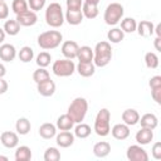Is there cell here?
Wrapping results in <instances>:
<instances>
[{
	"label": "cell",
	"instance_id": "1",
	"mask_svg": "<svg viewBox=\"0 0 161 161\" xmlns=\"http://www.w3.org/2000/svg\"><path fill=\"white\" fill-rule=\"evenodd\" d=\"M112 59V48L109 42H98L93 50V63L96 67H106Z\"/></svg>",
	"mask_w": 161,
	"mask_h": 161
},
{
	"label": "cell",
	"instance_id": "2",
	"mask_svg": "<svg viewBox=\"0 0 161 161\" xmlns=\"http://www.w3.org/2000/svg\"><path fill=\"white\" fill-rule=\"evenodd\" d=\"M62 40H63V35H62L60 31L48 30V31H44V33L39 34L38 45L44 50H50V49H55L57 47H59Z\"/></svg>",
	"mask_w": 161,
	"mask_h": 161
},
{
	"label": "cell",
	"instance_id": "3",
	"mask_svg": "<svg viewBox=\"0 0 161 161\" xmlns=\"http://www.w3.org/2000/svg\"><path fill=\"white\" fill-rule=\"evenodd\" d=\"M88 111V102L83 97H77L72 101V103L68 107V114L72 117L74 123H79L84 119Z\"/></svg>",
	"mask_w": 161,
	"mask_h": 161
},
{
	"label": "cell",
	"instance_id": "4",
	"mask_svg": "<svg viewBox=\"0 0 161 161\" xmlns=\"http://www.w3.org/2000/svg\"><path fill=\"white\" fill-rule=\"evenodd\" d=\"M109 121H111V112L107 108H101L94 119V127H93L94 132L101 137L108 136L111 132Z\"/></svg>",
	"mask_w": 161,
	"mask_h": 161
},
{
	"label": "cell",
	"instance_id": "5",
	"mask_svg": "<svg viewBox=\"0 0 161 161\" xmlns=\"http://www.w3.org/2000/svg\"><path fill=\"white\" fill-rule=\"evenodd\" d=\"M64 14L60 4L58 3H52L47 6L45 10V21L49 26L52 28H59L64 23Z\"/></svg>",
	"mask_w": 161,
	"mask_h": 161
},
{
	"label": "cell",
	"instance_id": "6",
	"mask_svg": "<svg viewBox=\"0 0 161 161\" xmlns=\"http://www.w3.org/2000/svg\"><path fill=\"white\" fill-rule=\"evenodd\" d=\"M123 13H125L123 6L119 3H111L104 10V15H103L104 23L107 25L118 24L123 18Z\"/></svg>",
	"mask_w": 161,
	"mask_h": 161
},
{
	"label": "cell",
	"instance_id": "7",
	"mask_svg": "<svg viewBox=\"0 0 161 161\" xmlns=\"http://www.w3.org/2000/svg\"><path fill=\"white\" fill-rule=\"evenodd\" d=\"M52 70L57 77H69L74 73L75 64L72 59H58L53 63Z\"/></svg>",
	"mask_w": 161,
	"mask_h": 161
},
{
	"label": "cell",
	"instance_id": "8",
	"mask_svg": "<svg viewBox=\"0 0 161 161\" xmlns=\"http://www.w3.org/2000/svg\"><path fill=\"white\" fill-rule=\"evenodd\" d=\"M126 156L130 161H147L148 160V155L146 150H143L140 145H131L126 151Z\"/></svg>",
	"mask_w": 161,
	"mask_h": 161
},
{
	"label": "cell",
	"instance_id": "9",
	"mask_svg": "<svg viewBox=\"0 0 161 161\" xmlns=\"http://www.w3.org/2000/svg\"><path fill=\"white\" fill-rule=\"evenodd\" d=\"M15 20L20 24V26H33L38 21V16H36V13L35 11L26 10L24 13L18 14Z\"/></svg>",
	"mask_w": 161,
	"mask_h": 161
},
{
	"label": "cell",
	"instance_id": "10",
	"mask_svg": "<svg viewBox=\"0 0 161 161\" xmlns=\"http://www.w3.org/2000/svg\"><path fill=\"white\" fill-rule=\"evenodd\" d=\"M78 49H79V45L77 42L74 40H67L62 44V54L67 58V59H74L77 58V54H78Z\"/></svg>",
	"mask_w": 161,
	"mask_h": 161
},
{
	"label": "cell",
	"instance_id": "11",
	"mask_svg": "<svg viewBox=\"0 0 161 161\" xmlns=\"http://www.w3.org/2000/svg\"><path fill=\"white\" fill-rule=\"evenodd\" d=\"M0 142L6 148H15L19 143V136L16 132L13 131H5L0 136Z\"/></svg>",
	"mask_w": 161,
	"mask_h": 161
},
{
	"label": "cell",
	"instance_id": "12",
	"mask_svg": "<svg viewBox=\"0 0 161 161\" xmlns=\"http://www.w3.org/2000/svg\"><path fill=\"white\" fill-rule=\"evenodd\" d=\"M55 141H57V145L59 147L67 148V147L73 145V142H74V133H72L70 131H62L60 133L55 135Z\"/></svg>",
	"mask_w": 161,
	"mask_h": 161
},
{
	"label": "cell",
	"instance_id": "13",
	"mask_svg": "<svg viewBox=\"0 0 161 161\" xmlns=\"http://www.w3.org/2000/svg\"><path fill=\"white\" fill-rule=\"evenodd\" d=\"M75 70L78 72L79 75L84 77V78H88V77H92L96 72V65L93 62H79L77 65H75Z\"/></svg>",
	"mask_w": 161,
	"mask_h": 161
},
{
	"label": "cell",
	"instance_id": "14",
	"mask_svg": "<svg viewBox=\"0 0 161 161\" xmlns=\"http://www.w3.org/2000/svg\"><path fill=\"white\" fill-rule=\"evenodd\" d=\"M38 84V92L40 96L43 97H50L55 93V83L49 78L47 80H43L40 83H36Z\"/></svg>",
	"mask_w": 161,
	"mask_h": 161
},
{
	"label": "cell",
	"instance_id": "15",
	"mask_svg": "<svg viewBox=\"0 0 161 161\" xmlns=\"http://www.w3.org/2000/svg\"><path fill=\"white\" fill-rule=\"evenodd\" d=\"M109 133H112V136L116 140H126L130 136V126H127L126 123H117L111 128Z\"/></svg>",
	"mask_w": 161,
	"mask_h": 161
},
{
	"label": "cell",
	"instance_id": "16",
	"mask_svg": "<svg viewBox=\"0 0 161 161\" xmlns=\"http://www.w3.org/2000/svg\"><path fill=\"white\" fill-rule=\"evenodd\" d=\"M16 57V49L13 44H1L0 45V59L4 62H13Z\"/></svg>",
	"mask_w": 161,
	"mask_h": 161
},
{
	"label": "cell",
	"instance_id": "17",
	"mask_svg": "<svg viewBox=\"0 0 161 161\" xmlns=\"http://www.w3.org/2000/svg\"><path fill=\"white\" fill-rule=\"evenodd\" d=\"M135 138H136L138 145H143V146L148 145L153 138V130H150V128H146V127H141L137 131Z\"/></svg>",
	"mask_w": 161,
	"mask_h": 161
},
{
	"label": "cell",
	"instance_id": "18",
	"mask_svg": "<svg viewBox=\"0 0 161 161\" xmlns=\"http://www.w3.org/2000/svg\"><path fill=\"white\" fill-rule=\"evenodd\" d=\"M123 123H126L127 126H135L138 123V119H140V113L133 109V108H127L122 112V116H121Z\"/></svg>",
	"mask_w": 161,
	"mask_h": 161
},
{
	"label": "cell",
	"instance_id": "19",
	"mask_svg": "<svg viewBox=\"0 0 161 161\" xmlns=\"http://www.w3.org/2000/svg\"><path fill=\"white\" fill-rule=\"evenodd\" d=\"M153 29H155V25L150 20H141L137 24V28H136L138 35L143 36V38H147V36L152 35L153 34Z\"/></svg>",
	"mask_w": 161,
	"mask_h": 161
},
{
	"label": "cell",
	"instance_id": "20",
	"mask_svg": "<svg viewBox=\"0 0 161 161\" xmlns=\"http://www.w3.org/2000/svg\"><path fill=\"white\" fill-rule=\"evenodd\" d=\"M39 135L44 140H50L57 135V126L50 122H45L39 127Z\"/></svg>",
	"mask_w": 161,
	"mask_h": 161
},
{
	"label": "cell",
	"instance_id": "21",
	"mask_svg": "<svg viewBox=\"0 0 161 161\" xmlns=\"http://www.w3.org/2000/svg\"><path fill=\"white\" fill-rule=\"evenodd\" d=\"M138 122L141 123V127H146L150 130H155L158 125V119L153 113H145L142 117H140Z\"/></svg>",
	"mask_w": 161,
	"mask_h": 161
},
{
	"label": "cell",
	"instance_id": "22",
	"mask_svg": "<svg viewBox=\"0 0 161 161\" xmlns=\"http://www.w3.org/2000/svg\"><path fill=\"white\" fill-rule=\"evenodd\" d=\"M83 18L84 16L82 14V10H68L67 9V13L64 15V19L70 25H79L83 21Z\"/></svg>",
	"mask_w": 161,
	"mask_h": 161
},
{
	"label": "cell",
	"instance_id": "23",
	"mask_svg": "<svg viewBox=\"0 0 161 161\" xmlns=\"http://www.w3.org/2000/svg\"><path fill=\"white\" fill-rule=\"evenodd\" d=\"M55 126L60 131H70L74 126V121L72 119V117L68 113H65V114H62V116L58 117Z\"/></svg>",
	"mask_w": 161,
	"mask_h": 161
},
{
	"label": "cell",
	"instance_id": "24",
	"mask_svg": "<svg viewBox=\"0 0 161 161\" xmlns=\"http://www.w3.org/2000/svg\"><path fill=\"white\" fill-rule=\"evenodd\" d=\"M109 152H111V145L107 141L97 142L93 146V153H94V156H97L99 158H103V157L108 156Z\"/></svg>",
	"mask_w": 161,
	"mask_h": 161
},
{
	"label": "cell",
	"instance_id": "25",
	"mask_svg": "<svg viewBox=\"0 0 161 161\" xmlns=\"http://www.w3.org/2000/svg\"><path fill=\"white\" fill-rule=\"evenodd\" d=\"M99 10H98V6L94 5V4H89V3H83L82 4V14L84 18L87 19H94L97 18Z\"/></svg>",
	"mask_w": 161,
	"mask_h": 161
},
{
	"label": "cell",
	"instance_id": "26",
	"mask_svg": "<svg viewBox=\"0 0 161 161\" xmlns=\"http://www.w3.org/2000/svg\"><path fill=\"white\" fill-rule=\"evenodd\" d=\"M30 128H31L30 121H29L28 118H25V117L19 118V119L16 121V123H15V130H16V133H18V135L25 136V135L29 133Z\"/></svg>",
	"mask_w": 161,
	"mask_h": 161
},
{
	"label": "cell",
	"instance_id": "27",
	"mask_svg": "<svg viewBox=\"0 0 161 161\" xmlns=\"http://www.w3.org/2000/svg\"><path fill=\"white\" fill-rule=\"evenodd\" d=\"M77 58L79 62H93V49L88 45L79 47Z\"/></svg>",
	"mask_w": 161,
	"mask_h": 161
},
{
	"label": "cell",
	"instance_id": "28",
	"mask_svg": "<svg viewBox=\"0 0 161 161\" xmlns=\"http://www.w3.org/2000/svg\"><path fill=\"white\" fill-rule=\"evenodd\" d=\"M31 158V151L28 146H19L15 151V161H29Z\"/></svg>",
	"mask_w": 161,
	"mask_h": 161
},
{
	"label": "cell",
	"instance_id": "29",
	"mask_svg": "<svg viewBox=\"0 0 161 161\" xmlns=\"http://www.w3.org/2000/svg\"><path fill=\"white\" fill-rule=\"evenodd\" d=\"M4 31L8 34V35H11V36H14V35H16V34H19V31H20V24L16 21V20H6L5 21V24H4Z\"/></svg>",
	"mask_w": 161,
	"mask_h": 161
},
{
	"label": "cell",
	"instance_id": "30",
	"mask_svg": "<svg viewBox=\"0 0 161 161\" xmlns=\"http://www.w3.org/2000/svg\"><path fill=\"white\" fill-rule=\"evenodd\" d=\"M123 38H125V33L122 31L121 28H113V29L108 30V33H107V39L113 44L122 42Z\"/></svg>",
	"mask_w": 161,
	"mask_h": 161
},
{
	"label": "cell",
	"instance_id": "31",
	"mask_svg": "<svg viewBox=\"0 0 161 161\" xmlns=\"http://www.w3.org/2000/svg\"><path fill=\"white\" fill-rule=\"evenodd\" d=\"M91 132H92L91 127L87 123H83V122H79L74 127V136L78 137V138H87L91 135Z\"/></svg>",
	"mask_w": 161,
	"mask_h": 161
},
{
	"label": "cell",
	"instance_id": "32",
	"mask_svg": "<svg viewBox=\"0 0 161 161\" xmlns=\"http://www.w3.org/2000/svg\"><path fill=\"white\" fill-rule=\"evenodd\" d=\"M137 21L133 18H125L121 20V29L123 33H133L136 31Z\"/></svg>",
	"mask_w": 161,
	"mask_h": 161
},
{
	"label": "cell",
	"instance_id": "33",
	"mask_svg": "<svg viewBox=\"0 0 161 161\" xmlns=\"http://www.w3.org/2000/svg\"><path fill=\"white\" fill-rule=\"evenodd\" d=\"M18 57H19V59H20L23 63H29V62L33 60V58H34V50H33L30 47L25 45V47H23V48L19 50Z\"/></svg>",
	"mask_w": 161,
	"mask_h": 161
},
{
	"label": "cell",
	"instance_id": "34",
	"mask_svg": "<svg viewBox=\"0 0 161 161\" xmlns=\"http://www.w3.org/2000/svg\"><path fill=\"white\" fill-rule=\"evenodd\" d=\"M145 64L150 69H156L158 67V57L153 52H147L145 54Z\"/></svg>",
	"mask_w": 161,
	"mask_h": 161
},
{
	"label": "cell",
	"instance_id": "35",
	"mask_svg": "<svg viewBox=\"0 0 161 161\" xmlns=\"http://www.w3.org/2000/svg\"><path fill=\"white\" fill-rule=\"evenodd\" d=\"M50 78V74H49V72L45 69V68H42V67H39L36 70H34V73H33V80L35 82V83H40V82H43V80H47V79H49Z\"/></svg>",
	"mask_w": 161,
	"mask_h": 161
},
{
	"label": "cell",
	"instance_id": "36",
	"mask_svg": "<svg viewBox=\"0 0 161 161\" xmlns=\"http://www.w3.org/2000/svg\"><path fill=\"white\" fill-rule=\"evenodd\" d=\"M60 160V152L57 147H48L44 152V161H58Z\"/></svg>",
	"mask_w": 161,
	"mask_h": 161
},
{
	"label": "cell",
	"instance_id": "37",
	"mask_svg": "<svg viewBox=\"0 0 161 161\" xmlns=\"http://www.w3.org/2000/svg\"><path fill=\"white\" fill-rule=\"evenodd\" d=\"M50 60H52V57L48 52H40L38 55H36V64L38 67H42V68H45L50 64Z\"/></svg>",
	"mask_w": 161,
	"mask_h": 161
},
{
	"label": "cell",
	"instance_id": "38",
	"mask_svg": "<svg viewBox=\"0 0 161 161\" xmlns=\"http://www.w3.org/2000/svg\"><path fill=\"white\" fill-rule=\"evenodd\" d=\"M11 9L16 15L20 14V13H24V11L29 10L28 9V1H25V0H13Z\"/></svg>",
	"mask_w": 161,
	"mask_h": 161
},
{
	"label": "cell",
	"instance_id": "39",
	"mask_svg": "<svg viewBox=\"0 0 161 161\" xmlns=\"http://www.w3.org/2000/svg\"><path fill=\"white\" fill-rule=\"evenodd\" d=\"M45 1L47 0H28V6L30 8V10L36 13V11H39L44 8Z\"/></svg>",
	"mask_w": 161,
	"mask_h": 161
},
{
	"label": "cell",
	"instance_id": "40",
	"mask_svg": "<svg viewBox=\"0 0 161 161\" xmlns=\"http://www.w3.org/2000/svg\"><path fill=\"white\" fill-rule=\"evenodd\" d=\"M83 0H67V9L68 10H82Z\"/></svg>",
	"mask_w": 161,
	"mask_h": 161
},
{
	"label": "cell",
	"instance_id": "41",
	"mask_svg": "<svg viewBox=\"0 0 161 161\" xmlns=\"http://www.w3.org/2000/svg\"><path fill=\"white\" fill-rule=\"evenodd\" d=\"M9 16V6L4 0H0V20H5Z\"/></svg>",
	"mask_w": 161,
	"mask_h": 161
},
{
	"label": "cell",
	"instance_id": "42",
	"mask_svg": "<svg viewBox=\"0 0 161 161\" xmlns=\"http://www.w3.org/2000/svg\"><path fill=\"white\" fill-rule=\"evenodd\" d=\"M151 153L153 156L155 160H160L161 158V142H155L152 148H151Z\"/></svg>",
	"mask_w": 161,
	"mask_h": 161
},
{
	"label": "cell",
	"instance_id": "43",
	"mask_svg": "<svg viewBox=\"0 0 161 161\" xmlns=\"http://www.w3.org/2000/svg\"><path fill=\"white\" fill-rule=\"evenodd\" d=\"M151 97L152 99L160 104L161 103V87H156V88H151Z\"/></svg>",
	"mask_w": 161,
	"mask_h": 161
},
{
	"label": "cell",
	"instance_id": "44",
	"mask_svg": "<svg viewBox=\"0 0 161 161\" xmlns=\"http://www.w3.org/2000/svg\"><path fill=\"white\" fill-rule=\"evenodd\" d=\"M150 88H156V87H161V75H155L150 79L148 82Z\"/></svg>",
	"mask_w": 161,
	"mask_h": 161
},
{
	"label": "cell",
	"instance_id": "45",
	"mask_svg": "<svg viewBox=\"0 0 161 161\" xmlns=\"http://www.w3.org/2000/svg\"><path fill=\"white\" fill-rule=\"evenodd\" d=\"M8 82L4 78H0V94H4L8 91Z\"/></svg>",
	"mask_w": 161,
	"mask_h": 161
},
{
	"label": "cell",
	"instance_id": "46",
	"mask_svg": "<svg viewBox=\"0 0 161 161\" xmlns=\"http://www.w3.org/2000/svg\"><path fill=\"white\" fill-rule=\"evenodd\" d=\"M160 43H161V36H156V39H155V48H156V50H158V52H161V45H160Z\"/></svg>",
	"mask_w": 161,
	"mask_h": 161
},
{
	"label": "cell",
	"instance_id": "47",
	"mask_svg": "<svg viewBox=\"0 0 161 161\" xmlns=\"http://www.w3.org/2000/svg\"><path fill=\"white\" fill-rule=\"evenodd\" d=\"M5 74H6V68L3 63H0V78H4Z\"/></svg>",
	"mask_w": 161,
	"mask_h": 161
},
{
	"label": "cell",
	"instance_id": "48",
	"mask_svg": "<svg viewBox=\"0 0 161 161\" xmlns=\"http://www.w3.org/2000/svg\"><path fill=\"white\" fill-rule=\"evenodd\" d=\"M153 33H156L157 36H161V24H157L153 29Z\"/></svg>",
	"mask_w": 161,
	"mask_h": 161
},
{
	"label": "cell",
	"instance_id": "49",
	"mask_svg": "<svg viewBox=\"0 0 161 161\" xmlns=\"http://www.w3.org/2000/svg\"><path fill=\"white\" fill-rule=\"evenodd\" d=\"M5 35H6V33L4 31V29H3V28H0V44L5 40Z\"/></svg>",
	"mask_w": 161,
	"mask_h": 161
},
{
	"label": "cell",
	"instance_id": "50",
	"mask_svg": "<svg viewBox=\"0 0 161 161\" xmlns=\"http://www.w3.org/2000/svg\"><path fill=\"white\" fill-rule=\"evenodd\" d=\"M86 3H89V4H94V5H98V3L101 1V0H84Z\"/></svg>",
	"mask_w": 161,
	"mask_h": 161
},
{
	"label": "cell",
	"instance_id": "51",
	"mask_svg": "<svg viewBox=\"0 0 161 161\" xmlns=\"http://www.w3.org/2000/svg\"><path fill=\"white\" fill-rule=\"evenodd\" d=\"M9 158L6 157V156H3V155H0V161H8Z\"/></svg>",
	"mask_w": 161,
	"mask_h": 161
},
{
	"label": "cell",
	"instance_id": "52",
	"mask_svg": "<svg viewBox=\"0 0 161 161\" xmlns=\"http://www.w3.org/2000/svg\"><path fill=\"white\" fill-rule=\"evenodd\" d=\"M4 1H5V0H4Z\"/></svg>",
	"mask_w": 161,
	"mask_h": 161
}]
</instances>
